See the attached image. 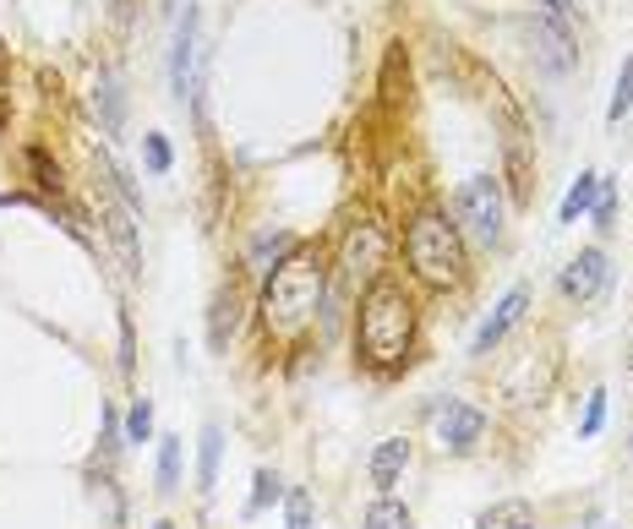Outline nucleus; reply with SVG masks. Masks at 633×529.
<instances>
[{
    "instance_id": "f257e3e1",
    "label": "nucleus",
    "mask_w": 633,
    "mask_h": 529,
    "mask_svg": "<svg viewBox=\"0 0 633 529\" xmlns=\"http://www.w3.org/2000/svg\"><path fill=\"white\" fill-rule=\"evenodd\" d=\"M415 339V300L405 295L399 279H372L361 295V317H356V349L367 366L388 371L410 355Z\"/></svg>"
},
{
    "instance_id": "f03ea898",
    "label": "nucleus",
    "mask_w": 633,
    "mask_h": 529,
    "mask_svg": "<svg viewBox=\"0 0 633 529\" xmlns=\"http://www.w3.org/2000/svg\"><path fill=\"white\" fill-rule=\"evenodd\" d=\"M323 290H328V268L316 262L311 251L284 257V262L273 268L268 290H262V322H268V333L295 339V333L316 317V306H323Z\"/></svg>"
},
{
    "instance_id": "7ed1b4c3",
    "label": "nucleus",
    "mask_w": 633,
    "mask_h": 529,
    "mask_svg": "<svg viewBox=\"0 0 633 529\" xmlns=\"http://www.w3.org/2000/svg\"><path fill=\"white\" fill-rule=\"evenodd\" d=\"M405 257L415 268V279H426L432 290H448L464 279V235L448 213L437 208H421L410 219V235H405Z\"/></svg>"
},
{
    "instance_id": "20e7f679",
    "label": "nucleus",
    "mask_w": 633,
    "mask_h": 529,
    "mask_svg": "<svg viewBox=\"0 0 633 529\" xmlns=\"http://www.w3.org/2000/svg\"><path fill=\"white\" fill-rule=\"evenodd\" d=\"M454 208H459L464 230H470L481 246H492V241L502 235V192H497V181H492V175H470V181L459 186Z\"/></svg>"
},
{
    "instance_id": "39448f33",
    "label": "nucleus",
    "mask_w": 633,
    "mask_h": 529,
    "mask_svg": "<svg viewBox=\"0 0 633 529\" xmlns=\"http://www.w3.org/2000/svg\"><path fill=\"white\" fill-rule=\"evenodd\" d=\"M383 257H388V230H383L377 219H361V224H350V235H345V251H339V268H345V279H377Z\"/></svg>"
},
{
    "instance_id": "423d86ee",
    "label": "nucleus",
    "mask_w": 633,
    "mask_h": 529,
    "mask_svg": "<svg viewBox=\"0 0 633 529\" xmlns=\"http://www.w3.org/2000/svg\"><path fill=\"white\" fill-rule=\"evenodd\" d=\"M197 7H186V17H181V28H175V56H170V88H175V99L186 104V99H197Z\"/></svg>"
},
{
    "instance_id": "0eeeda50",
    "label": "nucleus",
    "mask_w": 633,
    "mask_h": 529,
    "mask_svg": "<svg viewBox=\"0 0 633 529\" xmlns=\"http://www.w3.org/2000/svg\"><path fill=\"white\" fill-rule=\"evenodd\" d=\"M99 208H104V230H110V241H115V251H121L126 273H142V246H137V213H132V202L104 197Z\"/></svg>"
},
{
    "instance_id": "6e6552de",
    "label": "nucleus",
    "mask_w": 633,
    "mask_h": 529,
    "mask_svg": "<svg viewBox=\"0 0 633 529\" xmlns=\"http://www.w3.org/2000/svg\"><path fill=\"white\" fill-rule=\"evenodd\" d=\"M437 436H443L448 453H470V447L486 436V415H481L475 404H448V409L437 415Z\"/></svg>"
},
{
    "instance_id": "1a4fd4ad",
    "label": "nucleus",
    "mask_w": 633,
    "mask_h": 529,
    "mask_svg": "<svg viewBox=\"0 0 633 529\" xmlns=\"http://www.w3.org/2000/svg\"><path fill=\"white\" fill-rule=\"evenodd\" d=\"M524 311H530V290H524V284H513V290H508V295L497 300V311L486 317V328L475 333V344H470V355H492V349L502 344V333H508V328H513V322H519Z\"/></svg>"
},
{
    "instance_id": "9d476101",
    "label": "nucleus",
    "mask_w": 633,
    "mask_h": 529,
    "mask_svg": "<svg viewBox=\"0 0 633 529\" xmlns=\"http://www.w3.org/2000/svg\"><path fill=\"white\" fill-rule=\"evenodd\" d=\"M502 170H508L513 202H530L535 197V164H530V148H524V132L519 126H508V137H502Z\"/></svg>"
},
{
    "instance_id": "9b49d317",
    "label": "nucleus",
    "mask_w": 633,
    "mask_h": 529,
    "mask_svg": "<svg viewBox=\"0 0 633 529\" xmlns=\"http://www.w3.org/2000/svg\"><path fill=\"white\" fill-rule=\"evenodd\" d=\"M600 284H606V251H600V246L579 251V257L562 268V295H573V300H589Z\"/></svg>"
},
{
    "instance_id": "f8f14e48",
    "label": "nucleus",
    "mask_w": 633,
    "mask_h": 529,
    "mask_svg": "<svg viewBox=\"0 0 633 529\" xmlns=\"http://www.w3.org/2000/svg\"><path fill=\"white\" fill-rule=\"evenodd\" d=\"M405 464H410V442H405V436L377 442V453H372V485L394 491V485H399V475H405Z\"/></svg>"
},
{
    "instance_id": "ddd939ff",
    "label": "nucleus",
    "mask_w": 633,
    "mask_h": 529,
    "mask_svg": "<svg viewBox=\"0 0 633 529\" xmlns=\"http://www.w3.org/2000/svg\"><path fill=\"white\" fill-rule=\"evenodd\" d=\"M235 328H240V295L235 290H219L213 295V317H208V344L224 349L235 339Z\"/></svg>"
},
{
    "instance_id": "4468645a",
    "label": "nucleus",
    "mask_w": 633,
    "mask_h": 529,
    "mask_svg": "<svg viewBox=\"0 0 633 529\" xmlns=\"http://www.w3.org/2000/svg\"><path fill=\"white\" fill-rule=\"evenodd\" d=\"M535 56H541V66L546 72H568L573 66V45H568V34L557 28V23H535Z\"/></svg>"
},
{
    "instance_id": "2eb2a0df",
    "label": "nucleus",
    "mask_w": 633,
    "mask_h": 529,
    "mask_svg": "<svg viewBox=\"0 0 633 529\" xmlns=\"http://www.w3.org/2000/svg\"><path fill=\"white\" fill-rule=\"evenodd\" d=\"M475 529H535V507H530V502H519V496L492 502V507L481 513V524H475Z\"/></svg>"
},
{
    "instance_id": "dca6fc26",
    "label": "nucleus",
    "mask_w": 633,
    "mask_h": 529,
    "mask_svg": "<svg viewBox=\"0 0 633 529\" xmlns=\"http://www.w3.org/2000/svg\"><path fill=\"white\" fill-rule=\"evenodd\" d=\"M219 453H224V431H219V426H202V447H197V491H213V485H219Z\"/></svg>"
},
{
    "instance_id": "f3484780",
    "label": "nucleus",
    "mask_w": 633,
    "mask_h": 529,
    "mask_svg": "<svg viewBox=\"0 0 633 529\" xmlns=\"http://www.w3.org/2000/svg\"><path fill=\"white\" fill-rule=\"evenodd\" d=\"M361 529H410V507H405V502H394V496H377V502L367 507Z\"/></svg>"
},
{
    "instance_id": "a211bd4d",
    "label": "nucleus",
    "mask_w": 633,
    "mask_h": 529,
    "mask_svg": "<svg viewBox=\"0 0 633 529\" xmlns=\"http://www.w3.org/2000/svg\"><path fill=\"white\" fill-rule=\"evenodd\" d=\"M289 246H295V241H289L284 230H278V235H257V241H251V268H257V273H268V262L278 268V262L289 257Z\"/></svg>"
},
{
    "instance_id": "6ab92c4d",
    "label": "nucleus",
    "mask_w": 633,
    "mask_h": 529,
    "mask_svg": "<svg viewBox=\"0 0 633 529\" xmlns=\"http://www.w3.org/2000/svg\"><path fill=\"white\" fill-rule=\"evenodd\" d=\"M595 197H600V175H579V181H573V192L562 197V224H573V219H579V213H584Z\"/></svg>"
},
{
    "instance_id": "aec40b11",
    "label": "nucleus",
    "mask_w": 633,
    "mask_h": 529,
    "mask_svg": "<svg viewBox=\"0 0 633 529\" xmlns=\"http://www.w3.org/2000/svg\"><path fill=\"white\" fill-rule=\"evenodd\" d=\"M181 485V436H164L159 442V491H175Z\"/></svg>"
},
{
    "instance_id": "412c9836",
    "label": "nucleus",
    "mask_w": 633,
    "mask_h": 529,
    "mask_svg": "<svg viewBox=\"0 0 633 529\" xmlns=\"http://www.w3.org/2000/svg\"><path fill=\"white\" fill-rule=\"evenodd\" d=\"M628 110H633V56H628V61H622V72H617V94H611V110H606V115H611V121H622Z\"/></svg>"
},
{
    "instance_id": "4be33fe9",
    "label": "nucleus",
    "mask_w": 633,
    "mask_h": 529,
    "mask_svg": "<svg viewBox=\"0 0 633 529\" xmlns=\"http://www.w3.org/2000/svg\"><path fill=\"white\" fill-rule=\"evenodd\" d=\"M99 110H104V126L115 132L121 126V83L115 77H99V99H94Z\"/></svg>"
},
{
    "instance_id": "5701e85b",
    "label": "nucleus",
    "mask_w": 633,
    "mask_h": 529,
    "mask_svg": "<svg viewBox=\"0 0 633 529\" xmlns=\"http://www.w3.org/2000/svg\"><path fill=\"white\" fill-rule=\"evenodd\" d=\"M148 431H153V404L137 398L132 415H126V442H148Z\"/></svg>"
},
{
    "instance_id": "b1692460",
    "label": "nucleus",
    "mask_w": 633,
    "mask_h": 529,
    "mask_svg": "<svg viewBox=\"0 0 633 529\" xmlns=\"http://www.w3.org/2000/svg\"><path fill=\"white\" fill-rule=\"evenodd\" d=\"M600 420H606V393H589L584 420H579V436H595V431H600Z\"/></svg>"
},
{
    "instance_id": "393cba45",
    "label": "nucleus",
    "mask_w": 633,
    "mask_h": 529,
    "mask_svg": "<svg viewBox=\"0 0 633 529\" xmlns=\"http://www.w3.org/2000/svg\"><path fill=\"white\" fill-rule=\"evenodd\" d=\"M278 496V475L273 469H257V491H251V513H262L268 502Z\"/></svg>"
},
{
    "instance_id": "a878e982",
    "label": "nucleus",
    "mask_w": 633,
    "mask_h": 529,
    "mask_svg": "<svg viewBox=\"0 0 633 529\" xmlns=\"http://www.w3.org/2000/svg\"><path fill=\"white\" fill-rule=\"evenodd\" d=\"M28 170L39 175V186H45V192H61V170H55L45 153H28Z\"/></svg>"
},
{
    "instance_id": "bb28decb",
    "label": "nucleus",
    "mask_w": 633,
    "mask_h": 529,
    "mask_svg": "<svg viewBox=\"0 0 633 529\" xmlns=\"http://www.w3.org/2000/svg\"><path fill=\"white\" fill-rule=\"evenodd\" d=\"M142 153H148V170H153V175H164V170H170V143H164V137H148V143H142Z\"/></svg>"
},
{
    "instance_id": "cd10ccee",
    "label": "nucleus",
    "mask_w": 633,
    "mask_h": 529,
    "mask_svg": "<svg viewBox=\"0 0 633 529\" xmlns=\"http://www.w3.org/2000/svg\"><path fill=\"white\" fill-rule=\"evenodd\" d=\"M289 529H311V496L289 491Z\"/></svg>"
},
{
    "instance_id": "c85d7f7f",
    "label": "nucleus",
    "mask_w": 633,
    "mask_h": 529,
    "mask_svg": "<svg viewBox=\"0 0 633 529\" xmlns=\"http://www.w3.org/2000/svg\"><path fill=\"white\" fill-rule=\"evenodd\" d=\"M595 224H600V230L611 224V192H600V197H595Z\"/></svg>"
},
{
    "instance_id": "c756f323",
    "label": "nucleus",
    "mask_w": 633,
    "mask_h": 529,
    "mask_svg": "<svg viewBox=\"0 0 633 529\" xmlns=\"http://www.w3.org/2000/svg\"><path fill=\"white\" fill-rule=\"evenodd\" d=\"M546 7H551L557 17H568V12H573V0H546Z\"/></svg>"
},
{
    "instance_id": "7c9ffc66",
    "label": "nucleus",
    "mask_w": 633,
    "mask_h": 529,
    "mask_svg": "<svg viewBox=\"0 0 633 529\" xmlns=\"http://www.w3.org/2000/svg\"><path fill=\"white\" fill-rule=\"evenodd\" d=\"M153 529H175V524H153Z\"/></svg>"
}]
</instances>
